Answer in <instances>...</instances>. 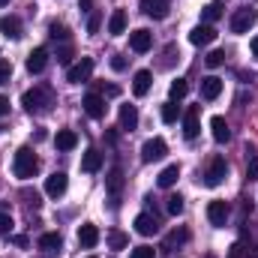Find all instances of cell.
Listing matches in <instances>:
<instances>
[{"instance_id":"f1b7e54d","label":"cell","mask_w":258,"mask_h":258,"mask_svg":"<svg viewBox=\"0 0 258 258\" xmlns=\"http://www.w3.org/2000/svg\"><path fill=\"white\" fill-rule=\"evenodd\" d=\"M201 18H204V24H213L216 18H222V3H219V0L207 3V6H204V12H201Z\"/></svg>"},{"instance_id":"f6af8a7d","label":"cell","mask_w":258,"mask_h":258,"mask_svg":"<svg viewBox=\"0 0 258 258\" xmlns=\"http://www.w3.org/2000/svg\"><path fill=\"white\" fill-rule=\"evenodd\" d=\"M9 237H12V243H15V246H21V249L27 246V237H24V234H9Z\"/></svg>"},{"instance_id":"8d00e7d4","label":"cell","mask_w":258,"mask_h":258,"mask_svg":"<svg viewBox=\"0 0 258 258\" xmlns=\"http://www.w3.org/2000/svg\"><path fill=\"white\" fill-rule=\"evenodd\" d=\"M69 60H72V48H69V45H60V48H57V63L69 66Z\"/></svg>"},{"instance_id":"5b68a950","label":"cell","mask_w":258,"mask_h":258,"mask_svg":"<svg viewBox=\"0 0 258 258\" xmlns=\"http://www.w3.org/2000/svg\"><path fill=\"white\" fill-rule=\"evenodd\" d=\"M225 174H228L225 159H222V156H213L210 165H207V171H204V183H207V186H219V183L225 180Z\"/></svg>"},{"instance_id":"ee69618b","label":"cell","mask_w":258,"mask_h":258,"mask_svg":"<svg viewBox=\"0 0 258 258\" xmlns=\"http://www.w3.org/2000/svg\"><path fill=\"white\" fill-rule=\"evenodd\" d=\"M240 249H243V246H240ZM240 255H243V258H258V246H252V243H249V246H246Z\"/></svg>"},{"instance_id":"30bf717a","label":"cell","mask_w":258,"mask_h":258,"mask_svg":"<svg viewBox=\"0 0 258 258\" xmlns=\"http://www.w3.org/2000/svg\"><path fill=\"white\" fill-rule=\"evenodd\" d=\"M105 183H108V192H111V207H117L120 204V189H123V171L111 168L108 177H105Z\"/></svg>"},{"instance_id":"ffe728a7","label":"cell","mask_w":258,"mask_h":258,"mask_svg":"<svg viewBox=\"0 0 258 258\" xmlns=\"http://www.w3.org/2000/svg\"><path fill=\"white\" fill-rule=\"evenodd\" d=\"M81 168H84L87 174H96V171L102 168V153H99L96 147H90V150L84 153V159H81Z\"/></svg>"},{"instance_id":"cb8c5ba5","label":"cell","mask_w":258,"mask_h":258,"mask_svg":"<svg viewBox=\"0 0 258 258\" xmlns=\"http://www.w3.org/2000/svg\"><path fill=\"white\" fill-rule=\"evenodd\" d=\"M138 126V111H135V105H120V129H132Z\"/></svg>"},{"instance_id":"4dcf8cb0","label":"cell","mask_w":258,"mask_h":258,"mask_svg":"<svg viewBox=\"0 0 258 258\" xmlns=\"http://www.w3.org/2000/svg\"><path fill=\"white\" fill-rule=\"evenodd\" d=\"M177 117H180V108H177L174 102H165V105H162V120H165V123H174Z\"/></svg>"},{"instance_id":"484cf974","label":"cell","mask_w":258,"mask_h":258,"mask_svg":"<svg viewBox=\"0 0 258 258\" xmlns=\"http://www.w3.org/2000/svg\"><path fill=\"white\" fill-rule=\"evenodd\" d=\"M54 144H57L60 150H75V144H78V135H75L72 129H60V132H57V138H54Z\"/></svg>"},{"instance_id":"ac0fdd59","label":"cell","mask_w":258,"mask_h":258,"mask_svg":"<svg viewBox=\"0 0 258 258\" xmlns=\"http://www.w3.org/2000/svg\"><path fill=\"white\" fill-rule=\"evenodd\" d=\"M150 84H153V75H150L147 69H138L135 78H132V93H135V96H144V93L150 90Z\"/></svg>"},{"instance_id":"8992f818","label":"cell","mask_w":258,"mask_h":258,"mask_svg":"<svg viewBox=\"0 0 258 258\" xmlns=\"http://www.w3.org/2000/svg\"><path fill=\"white\" fill-rule=\"evenodd\" d=\"M93 75V57H81L75 66H69V72H66V78L72 81V84H81V81H87Z\"/></svg>"},{"instance_id":"d4e9b609","label":"cell","mask_w":258,"mask_h":258,"mask_svg":"<svg viewBox=\"0 0 258 258\" xmlns=\"http://www.w3.org/2000/svg\"><path fill=\"white\" fill-rule=\"evenodd\" d=\"M177 177H180V168H177V165H168V168H162V171H159L156 183H159L162 189H168V186H174V183H177Z\"/></svg>"},{"instance_id":"60d3db41","label":"cell","mask_w":258,"mask_h":258,"mask_svg":"<svg viewBox=\"0 0 258 258\" xmlns=\"http://www.w3.org/2000/svg\"><path fill=\"white\" fill-rule=\"evenodd\" d=\"M129 258H153V246H135Z\"/></svg>"},{"instance_id":"1f68e13d","label":"cell","mask_w":258,"mask_h":258,"mask_svg":"<svg viewBox=\"0 0 258 258\" xmlns=\"http://www.w3.org/2000/svg\"><path fill=\"white\" fill-rule=\"evenodd\" d=\"M186 90H189V84H186L183 78L171 81V99H183V96H186Z\"/></svg>"},{"instance_id":"3957f363","label":"cell","mask_w":258,"mask_h":258,"mask_svg":"<svg viewBox=\"0 0 258 258\" xmlns=\"http://www.w3.org/2000/svg\"><path fill=\"white\" fill-rule=\"evenodd\" d=\"M255 21H258V12L255 9H249V6H243V9H237V12L231 15L228 27H231V33H246Z\"/></svg>"},{"instance_id":"681fc988","label":"cell","mask_w":258,"mask_h":258,"mask_svg":"<svg viewBox=\"0 0 258 258\" xmlns=\"http://www.w3.org/2000/svg\"><path fill=\"white\" fill-rule=\"evenodd\" d=\"M6 3H9V0H0V6H6Z\"/></svg>"},{"instance_id":"6da1fadb","label":"cell","mask_w":258,"mask_h":258,"mask_svg":"<svg viewBox=\"0 0 258 258\" xmlns=\"http://www.w3.org/2000/svg\"><path fill=\"white\" fill-rule=\"evenodd\" d=\"M21 105H24V111H27V114H45V111H51V105H54V93H51L48 87L24 90Z\"/></svg>"},{"instance_id":"bcb514c9","label":"cell","mask_w":258,"mask_h":258,"mask_svg":"<svg viewBox=\"0 0 258 258\" xmlns=\"http://www.w3.org/2000/svg\"><path fill=\"white\" fill-rule=\"evenodd\" d=\"M3 114H9V99H6V96H0V117H3Z\"/></svg>"},{"instance_id":"c3c4849f","label":"cell","mask_w":258,"mask_h":258,"mask_svg":"<svg viewBox=\"0 0 258 258\" xmlns=\"http://www.w3.org/2000/svg\"><path fill=\"white\" fill-rule=\"evenodd\" d=\"M249 48H252V54L258 57V36H252V42H249Z\"/></svg>"},{"instance_id":"f35d334b","label":"cell","mask_w":258,"mask_h":258,"mask_svg":"<svg viewBox=\"0 0 258 258\" xmlns=\"http://www.w3.org/2000/svg\"><path fill=\"white\" fill-rule=\"evenodd\" d=\"M0 234H12V216L0 213Z\"/></svg>"},{"instance_id":"74e56055","label":"cell","mask_w":258,"mask_h":258,"mask_svg":"<svg viewBox=\"0 0 258 258\" xmlns=\"http://www.w3.org/2000/svg\"><path fill=\"white\" fill-rule=\"evenodd\" d=\"M48 30H51V36H54V39H69V30H66L63 24H57V21H54Z\"/></svg>"},{"instance_id":"8fae6325","label":"cell","mask_w":258,"mask_h":258,"mask_svg":"<svg viewBox=\"0 0 258 258\" xmlns=\"http://www.w3.org/2000/svg\"><path fill=\"white\" fill-rule=\"evenodd\" d=\"M216 39V30H213V24H198L189 30V42L192 45H210Z\"/></svg>"},{"instance_id":"7bdbcfd3","label":"cell","mask_w":258,"mask_h":258,"mask_svg":"<svg viewBox=\"0 0 258 258\" xmlns=\"http://www.w3.org/2000/svg\"><path fill=\"white\" fill-rule=\"evenodd\" d=\"M111 66H114L117 72H120V69H126V57H123V54H114V57H111Z\"/></svg>"},{"instance_id":"ba28073f","label":"cell","mask_w":258,"mask_h":258,"mask_svg":"<svg viewBox=\"0 0 258 258\" xmlns=\"http://www.w3.org/2000/svg\"><path fill=\"white\" fill-rule=\"evenodd\" d=\"M207 219H210V225L222 228V225L228 222V204H225V201H210V204H207Z\"/></svg>"},{"instance_id":"7c38bea8","label":"cell","mask_w":258,"mask_h":258,"mask_svg":"<svg viewBox=\"0 0 258 258\" xmlns=\"http://www.w3.org/2000/svg\"><path fill=\"white\" fill-rule=\"evenodd\" d=\"M66 186H69V177H66L63 171H54L48 180H45V192L51 195V198H60L66 192Z\"/></svg>"},{"instance_id":"7402d4cb","label":"cell","mask_w":258,"mask_h":258,"mask_svg":"<svg viewBox=\"0 0 258 258\" xmlns=\"http://www.w3.org/2000/svg\"><path fill=\"white\" fill-rule=\"evenodd\" d=\"M78 243L87 246V249H93V246L99 243V231H96V225H81V228H78Z\"/></svg>"},{"instance_id":"e575fe53","label":"cell","mask_w":258,"mask_h":258,"mask_svg":"<svg viewBox=\"0 0 258 258\" xmlns=\"http://www.w3.org/2000/svg\"><path fill=\"white\" fill-rule=\"evenodd\" d=\"M225 63V51H210V54H207V66H210V69H216V66H222Z\"/></svg>"},{"instance_id":"4316f807","label":"cell","mask_w":258,"mask_h":258,"mask_svg":"<svg viewBox=\"0 0 258 258\" xmlns=\"http://www.w3.org/2000/svg\"><path fill=\"white\" fill-rule=\"evenodd\" d=\"M60 234L57 231H45L42 237H39V249H45V252H54V249H60Z\"/></svg>"},{"instance_id":"277c9868","label":"cell","mask_w":258,"mask_h":258,"mask_svg":"<svg viewBox=\"0 0 258 258\" xmlns=\"http://www.w3.org/2000/svg\"><path fill=\"white\" fill-rule=\"evenodd\" d=\"M165 153H168V144H165L162 138H147V141L141 144V159H144V162H159Z\"/></svg>"},{"instance_id":"f907efd6","label":"cell","mask_w":258,"mask_h":258,"mask_svg":"<svg viewBox=\"0 0 258 258\" xmlns=\"http://www.w3.org/2000/svg\"><path fill=\"white\" fill-rule=\"evenodd\" d=\"M90 258H96V255H90Z\"/></svg>"},{"instance_id":"d6a6232c","label":"cell","mask_w":258,"mask_h":258,"mask_svg":"<svg viewBox=\"0 0 258 258\" xmlns=\"http://www.w3.org/2000/svg\"><path fill=\"white\" fill-rule=\"evenodd\" d=\"M165 207H168L171 216H180V213H183V198H180V195H168V204H165Z\"/></svg>"},{"instance_id":"b9f144b4","label":"cell","mask_w":258,"mask_h":258,"mask_svg":"<svg viewBox=\"0 0 258 258\" xmlns=\"http://www.w3.org/2000/svg\"><path fill=\"white\" fill-rule=\"evenodd\" d=\"M21 195H24V201H27L30 207H39V195H36V192H30V189H24Z\"/></svg>"},{"instance_id":"5bb4252c","label":"cell","mask_w":258,"mask_h":258,"mask_svg":"<svg viewBox=\"0 0 258 258\" xmlns=\"http://www.w3.org/2000/svg\"><path fill=\"white\" fill-rule=\"evenodd\" d=\"M135 231H138L141 237H150V234H156V231H159V222H156V216H150V213H138V216H135Z\"/></svg>"},{"instance_id":"9a60e30c","label":"cell","mask_w":258,"mask_h":258,"mask_svg":"<svg viewBox=\"0 0 258 258\" xmlns=\"http://www.w3.org/2000/svg\"><path fill=\"white\" fill-rule=\"evenodd\" d=\"M219 93H222V78H216V75H207V78L201 81V96H204L207 102H213Z\"/></svg>"},{"instance_id":"2e32d148","label":"cell","mask_w":258,"mask_h":258,"mask_svg":"<svg viewBox=\"0 0 258 258\" xmlns=\"http://www.w3.org/2000/svg\"><path fill=\"white\" fill-rule=\"evenodd\" d=\"M48 63V51L45 48H33L30 54H27V72H33V75H39L42 69Z\"/></svg>"},{"instance_id":"9c48e42d","label":"cell","mask_w":258,"mask_h":258,"mask_svg":"<svg viewBox=\"0 0 258 258\" xmlns=\"http://www.w3.org/2000/svg\"><path fill=\"white\" fill-rule=\"evenodd\" d=\"M168 9H171V0H141V12L150 15V18H156V21L165 18Z\"/></svg>"},{"instance_id":"7dc6e473","label":"cell","mask_w":258,"mask_h":258,"mask_svg":"<svg viewBox=\"0 0 258 258\" xmlns=\"http://www.w3.org/2000/svg\"><path fill=\"white\" fill-rule=\"evenodd\" d=\"M228 258H240V243H237V246H231V252H228Z\"/></svg>"},{"instance_id":"836d02e7","label":"cell","mask_w":258,"mask_h":258,"mask_svg":"<svg viewBox=\"0 0 258 258\" xmlns=\"http://www.w3.org/2000/svg\"><path fill=\"white\" fill-rule=\"evenodd\" d=\"M99 27H102V15H99V12H90V18H87V33H99Z\"/></svg>"},{"instance_id":"603a6c76","label":"cell","mask_w":258,"mask_h":258,"mask_svg":"<svg viewBox=\"0 0 258 258\" xmlns=\"http://www.w3.org/2000/svg\"><path fill=\"white\" fill-rule=\"evenodd\" d=\"M210 132H213V141H216V144H225V141L231 138V129H228V123H225L222 117H213V120H210Z\"/></svg>"},{"instance_id":"52a82bcc","label":"cell","mask_w":258,"mask_h":258,"mask_svg":"<svg viewBox=\"0 0 258 258\" xmlns=\"http://www.w3.org/2000/svg\"><path fill=\"white\" fill-rule=\"evenodd\" d=\"M150 45H153V33L150 30H132L129 33V48L135 51V54H144V51H150Z\"/></svg>"},{"instance_id":"d590c367","label":"cell","mask_w":258,"mask_h":258,"mask_svg":"<svg viewBox=\"0 0 258 258\" xmlns=\"http://www.w3.org/2000/svg\"><path fill=\"white\" fill-rule=\"evenodd\" d=\"M9 78H12V63L0 60V84H9Z\"/></svg>"},{"instance_id":"44dd1931","label":"cell","mask_w":258,"mask_h":258,"mask_svg":"<svg viewBox=\"0 0 258 258\" xmlns=\"http://www.w3.org/2000/svg\"><path fill=\"white\" fill-rule=\"evenodd\" d=\"M126 30V9H114L111 18H108V33L111 36H120Z\"/></svg>"},{"instance_id":"7a4b0ae2","label":"cell","mask_w":258,"mask_h":258,"mask_svg":"<svg viewBox=\"0 0 258 258\" xmlns=\"http://www.w3.org/2000/svg\"><path fill=\"white\" fill-rule=\"evenodd\" d=\"M12 171H15V177L30 180V177L39 171V159H36V153H33L30 147H18V150H15V159H12Z\"/></svg>"},{"instance_id":"e0dca14e","label":"cell","mask_w":258,"mask_h":258,"mask_svg":"<svg viewBox=\"0 0 258 258\" xmlns=\"http://www.w3.org/2000/svg\"><path fill=\"white\" fill-rule=\"evenodd\" d=\"M198 114H201L198 105H189L186 114H183V135H186V138H195V135H198Z\"/></svg>"},{"instance_id":"f546056e","label":"cell","mask_w":258,"mask_h":258,"mask_svg":"<svg viewBox=\"0 0 258 258\" xmlns=\"http://www.w3.org/2000/svg\"><path fill=\"white\" fill-rule=\"evenodd\" d=\"M108 246L120 252V249H126V246H129V237L123 234V231H117V228H114V231H108Z\"/></svg>"},{"instance_id":"d6986e66","label":"cell","mask_w":258,"mask_h":258,"mask_svg":"<svg viewBox=\"0 0 258 258\" xmlns=\"http://www.w3.org/2000/svg\"><path fill=\"white\" fill-rule=\"evenodd\" d=\"M0 33L9 36V39H18V36H21V18H15V15H3V18H0Z\"/></svg>"},{"instance_id":"83f0119b","label":"cell","mask_w":258,"mask_h":258,"mask_svg":"<svg viewBox=\"0 0 258 258\" xmlns=\"http://www.w3.org/2000/svg\"><path fill=\"white\" fill-rule=\"evenodd\" d=\"M186 240H189V231H186V228H174V231L165 237L162 249H174V246H180V243H186Z\"/></svg>"},{"instance_id":"4fadbf2b","label":"cell","mask_w":258,"mask_h":258,"mask_svg":"<svg viewBox=\"0 0 258 258\" xmlns=\"http://www.w3.org/2000/svg\"><path fill=\"white\" fill-rule=\"evenodd\" d=\"M81 105H84V111H87V114H90L93 120H99V117L105 114V99H102L99 93H87Z\"/></svg>"},{"instance_id":"ab89813d","label":"cell","mask_w":258,"mask_h":258,"mask_svg":"<svg viewBox=\"0 0 258 258\" xmlns=\"http://www.w3.org/2000/svg\"><path fill=\"white\" fill-rule=\"evenodd\" d=\"M246 177L258 180V156H249V165H246Z\"/></svg>"}]
</instances>
